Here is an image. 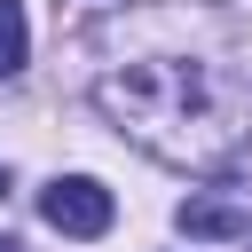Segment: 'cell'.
Segmentation results:
<instances>
[{
    "mask_svg": "<svg viewBox=\"0 0 252 252\" xmlns=\"http://www.w3.org/2000/svg\"><path fill=\"white\" fill-rule=\"evenodd\" d=\"M173 47H142L94 79V110L173 173H213L252 134V55L220 8L173 0Z\"/></svg>",
    "mask_w": 252,
    "mask_h": 252,
    "instance_id": "1",
    "label": "cell"
},
{
    "mask_svg": "<svg viewBox=\"0 0 252 252\" xmlns=\"http://www.w3.org/2000/svg\"><path fill=\"white\" fill-rule=\"evenodd\" d=\"M39 220L55 228V236H110V220H118V205H110V189L94 181V173H63V181H47L39 189Z\"/></svg>",
    "mask_w": 252,
    "mask_h": 252,
    "instance_id": "2",
    "label": "cell"
},
{
    "mask_svg": "<svg viewBox=\"0 0 252 252\" xmlns=\"http://www.w3.org/2000/svg\"><path fill=\"white\" fill-rule=\"evenodd\" d=\"M173 220H181L189 236H252V213H244V205H228V197H189Z\"/></svg>",
    "mask_w": 252,
    "mask_h": 252,
    "instance_id": "3",
    "label": "cell"
},
{
    "mask_svg": "<svg viewBox=\"0 0 252 252\" xmlns=\"http://www.w3.org/2000/svg\"><path fill=\"white\" fill-rule=\"evenodd\" d=\"M24 55H32V32H24V0H0V79H8V71H24Z\"/></svg>",
    "mask_w": 252,
    "mask_h": 252,
    "instance_id": "4",
    "label": "cell"
},
{
    "mask_svg": "<svg viewBox=\"0 0 252 252\" xmlns=\"http://www.w3.org/2000/svg\"><path fill=\"white\" fill-rule=\"evenodd\" d=\"M0 252H24V244H16V236H0Z\"/></svg>",
    "mask_w": 252,
    "mask_h": 252,
    "instance_id": "5",
    "label": "cell"
},
{
    "mask_svg": "<svg viewBox=\"0 0 252 252\" xmlns=\"http://www.w3.org/2000/svg\"><path fill=\"white\" fill-rule=\"evenodd\" d=\"M0 189H8V173H0Z\"/></svg>",
    "mask_w": 252,
    "mask_h": 252,
    "instance_id": "6",
    "label": "cell"
}]
</instances>
